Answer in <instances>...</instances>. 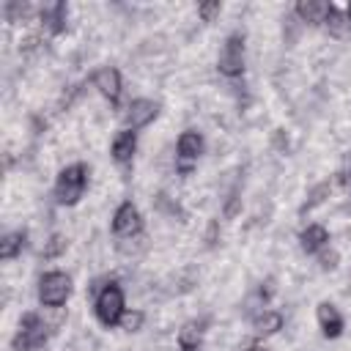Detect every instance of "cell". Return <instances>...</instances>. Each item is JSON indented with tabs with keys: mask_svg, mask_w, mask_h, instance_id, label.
<instances>
[{
	"mask_svg": "<svg viewBox=\"0 0 351 351\" xmlns=\"http://www.w3.org/2000/svg\"><path fill=\"white\" fill-rule=\"evenodd\" d=\"M143 321H145V315H143L140 310H132V313H123V318H121V326H123L126 332H140Z\"/></svg>",
	"mask_w": 351,
	"mask_h": 351,
	"instance_id": "ffe728a7",
	"label": "cell"
},
{
	"mask_svg": "<svg viewBox=\"0 0 351 351\" xmlns=\"http://www.w3.org/2000/svg\"><path fill=\"white\" fill-rule=\"evenodd\" d=\"M200 154H203V137H200L197 132L186 129V132L178 137V156H181L184 162H192V159H197Z\"/></svg>",
	"mask_w": 351,
	"mask_h": 351,
	"instance_id": "8fae6325",
	"label": "cell"
},
{
	"mask_svg": "<svg viewBox=\"0 0 351 351\" xmlns=\"http://www.w3.org/2000/svg\"><path fill=\"white\" fill-rule=\"evenodd\" d=\"M203 340V324L200 321H186L181 329H178V346L181 351H195Z\"/></svg>",
	"mask_w": 351,
	"mask_h": 351,
	"instance_id": "5bb4252c",
	"label": "cell"
},
{
	"mask_svg": "<svg viewBox=\"0 0 351 351\" xmlns=\"http://www.w3.org/2000/svg\"><path fill=\"white\" fill-rule=\"evenodd\" d=\"M250 351H269V348H258V346H255V348H250Z\"/></svg>",
	"mask_w": 351,
	"mask_h": 351,
	"instance_id": "cb8c5ba5",
	"label": "cell"
},
{
	"mask_svg": "<svg viewBox=\"0 0 351 351\" xmlns=\"http://www.w3.org/2000/svg\"><path fill=\"white\" fill-rule=\"evenodd\" d=\"M25 247V230H14V233H5L3 241H0V258L3 261H11L22 252Z\"/></svg>",
	"mask_w": 351,
	"mask_h": 351,
	"instance_id": "e0dca14e",
	"label": "cell"
},
{
	"mask_svg": "<svg viewBox=\"0 0 351 351\" xmlns=\"http://www.w3.org/2000/svg\"><path fill=\"white\" fill-rule=\"evenodd\" d=\"M324 25L329 27V33L343 36V33H346V27H351V19H348V14H343V11H337V8H332Z\"/></svg>",
	"mask_w": 351,
	"mask_h": 351,
	"instance_id": "ac0fdd59",
	"label": "cell"
},
{
	"mask_svg": "<svg viewBox=\"0 0 351 351\" xmlns=\"http://www.w3.org/2000/svg\"><path fill=\"white\" fill-rule=\"evenodd\" d=\"M332 8L335 5L332 3H324V0H302V3H296L299 19L302 22H310V25H324Z\"/></svg>",
	"mask_w": 351,
	"mask_h": 351,
	"instance_id": "30bf717a",
	"label": "cell"
},
{
	"mask_svg": "<svg viewBox=\"0 0 351 351\" xmlns=\"http://www.w3.org/2000/svg\"><path fill=\"white\" fill-rule=\"evenodd\" d=\"M71 296V277L66 271H47L38 280V302L44 307H60Z\"/></svg>",
	"mask_w": 351,
	"mask_h": 351,
	"instance_id": "3957f363",
	"label": "cell"
},
{
	"mask_svg": "<svg viewBox=\"0 0 351 351\" xmlns=\"http://www.w3.org/2000/svg\"><path fill=\"white\" fill-rule=\"evenodd\" d=\"M346 14H348V19H351V3H348V8H346Z\"/></svg>",
	"mask_w": 351,
	"mask_h": 351,
	"instance_id": "603a6c76",
	"label": "cell"
},
{
	"mask_svg": "<svg viewBox=\"0 0 351 351\" xmlns=\"http://www.w3.org/2000/svg\"><path fill=\"white\" fill-rule=\"evenodd\" d=\"M326 192H329V184H321V186H318V189H315V192H313V200H307V203H304V206H302V211H310V208H313V206H318V203H321V200H324V197H321V195H326Z\"/></svg>",
	"mask_w": 351,
	"mask_h": 351,
	"instance_id": "7402d4cb",
	"label": "cell"
},
{
	"mask_svg": "<svg viewBox=\"0 0 351 351\" xmlns=\"http://www.w3.org/2000/svg\"><path fill=\"white\" fill-rule=\"evenodd\" d=\"M93 85L99 88V93H101L104 99H110L112 104L118 101V96H121V74H118V69H112V66L99 69V71L93 74Z\"/></svg>",
	"mask_w": 351,
	"mask_h": 351,
	"instance_id": "ba28073f",
	"label": "cell"
},
{
	"mask_svg": "<svg viewBox=\"0 0 351 351\" xmlns=\"http://www.w3.org/2000/svg\"><path fill=\"white\" fill-rule=\"evenodd\" d=\"M217 69L225 77H239L244 71V36L241 33H230L225 38L219 60H217Z\"/></svg>",
	"mask_w": 351,
	"mask_h": 351,
	"instance_id": "5b68a950",
	"label": "cell"
},
{
	"mask_svg": "<svg viewBox=\"0 0 351 351\" xmlns=\"http://www.w3.org/2000/svg\"><path fill=\"white\" fill-rule=\"evenodd\" d=\"M252 326H255V335H258V337H269V335H274V332L282 329V315L274 313V310H266V313H261V315L255 318Z\"/></svg>",
	"mask_w": 351,
	"mask_h": 351,
	"instance_id": "2e32d148",
	"label": "cell"
},
{
	"mask_svg": "<svg viewBox=\"0 0 351 351\" xmlns=\"http://www.w3.org/2000/svg\"><path fill=\"white\" fill-rule=\"evenodd\" d=\"M156 115H159V104L156 101H151V99H134L126 107V112H123V123H126L129 132H137V129L148 126Z\"/></svg>",
	"mask_w": 351,
	"mask_h": 351,
	"instance_id": "52a82bcc",
	"label": "cell"
},
{
	"mask_svg": "<svg viewBox=\"0 0 351 351\" xmlns=\"http://www.w3.org/2000/svg\"><path fill=\"white\" fill-rule=\"evenodd\" d=\"M140 230H143V217H140L137 206H134L132 200L121 203V206L115 208V214H112V233L121 236V239H132V236H137Z\"/></svg>",
	"mask_w": 351,
	"mask_h": 351,
	"instance_id": "8992f818",
	"label": "cell"
},
{
	"mask_svg": "<svg viewBox=\"0 0 351 351\" xmlns=\"http://www.w3.org/2000/svg\"><path fill=\"white\" fill-rule=\"evenodd\" d=\"M299 241H302V250L304 252H318L326 241H329V233L324 225H307L302 233H299Z\"/></svg>",
	"mask_w": 351,
	"mask_h": 351,
	"instance_id": "7c38bea8",
	"label": "cell"
},
{
	"mask_svg": "<svg viewBox=\"0 0 351 351\" xmlns=\"http://www.w3.org/2000/svg\"><path fill=\"white\" fill-rule=\"evenodd\" d=\"M47 337H49V326H47L36 313H27V315L22 318L19 332H16V337L11 340V346H14V351H33V348L44 346Z\"/></svg>",
	"mask_w": 351,
	"mask_h": 351,
	"instance_id": "277c9868",
	"label": "cell"
},
{
	"mask_svg": "<svg viewBox=\"0 0 351 351\" xmlns=\"http://www.w3.org/2000/svg\"><path fill=\"white\" fill-rule=\"evenodd\" d=\"M197 14H200L206 22H211L214 14H219V3H200V5H197Z\"/></svg>",
	"mask_w": 351,
	"mask_h": 351,
	"instance_id": "44dd1931",
	"label": "cell"
},
{
	"mask_svg": "<svg viewBox=\"0 0 351 351\" xmlns=\"http://www.w3.org/2000/svg\"><path fill=\"white\" fill-rule=\"evenodd\" d=\"M63 250H66V236H60V233H52V236H49V241L44 244L41 255H44V258H58Z\"/></svg>",
	"mask_w": 351,
	"mask_h": 351,
	"instance_id": "d6986e66",
	"label": "cell"
},
{
	"mask_svg": "<svg viewBox=\"0 0 351 351\" xmlns=\"http://www.w3.org/2000/svg\"><path fill=\"white\" fill-rule=\"evenodd\" d=\"M134 148H137V137H134V132L126 129L112 140V159L123 165V162H129L134 156Z\"/></svg>",
	"mask_w": 351,
	"mask_h": 351,
	"instance_id": "4fadbf2b",
	"label": "cell"
},
{
	"mask_svg": "<svg viewBox=\"0 0 351 351\" xmlns=\"http://www.w3.org/2000/svg\"><path fill=\"white\" fill-rule=\"evenodd\" d=\"M123 307H126V302H123V291H121L118 282H107V285L99 291L96 304H93L96 318H99L104 326L121 324V318H123V313H126Z\"/></svg>",
	"mask_w": 351,
	"mask_h": 351,
	"instance_id": "7a4b0ae2",
	"label": "cell"
},
{
	"mask_svg": "<svg viewBox=\"0 0 351 351\" xmlns=\"http://www.w3.org/2000/svg\"><path fill=\"white\" fill-rule=\"evenodd\" d=\"M85 184H88V167L82 162H74V165L63 167L58 173V181H55V200L60 206L80 203V197L85 192Z\"/></svg>",
	"mask_w": 351,
	"mask_h": 351,
	"instance_id": "6da1fadb",
	"label": "cell"
},
{
	"mask_svg": "<svg viewBox=\"0 0 351 351\" xmlns=\"http://www.w3.org/2000/svg\"><path fill=\"white\" fill-rule=\"evenodd\" d=\"M315 318H318V326H321L324 337H340V332H343V315L337 313V307L332 302H321L318 310H315Z\"/></svg>",
	"mask_w": 351,
	"mask_h": 351,
	"instance_id": "9c48e42d",
	"label": "cell"
},
{
	"mask_svg": "<svg viewBox=\"0 0 351 351\" xmlns=\"http://www.w3.org/2000/svg\"><path fill=\"white\" fill-rule=\"evenodd\" d=\"M41 22L47 25L49 33H60L63 22H66V5L63 3H47L41 8Z\"/></svg>",
	"mask_w": 351,
	"mask_h": 351,
	"instance_id": "9a60e30c",
	"label": "cell"
}]
</instances>
